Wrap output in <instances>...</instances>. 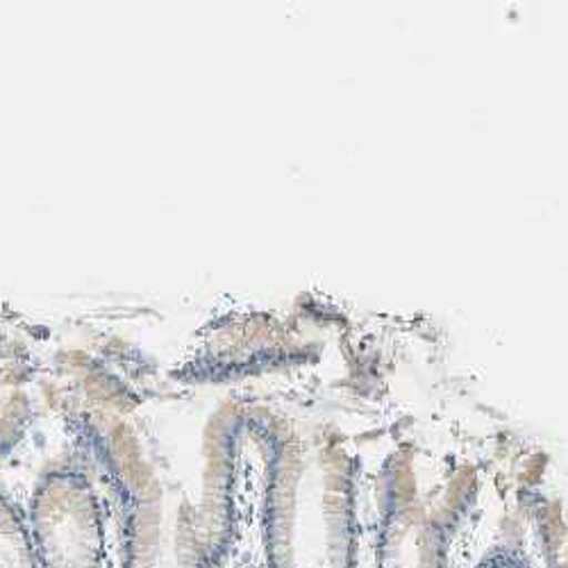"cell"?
Masks as SVG:
<instances>
[{
  "label": "cell",
  "mask_w": 568,
  "mask_h": 568,
  "mask_svg": "<svg viewBox=\"0 0 568 568\" xmlns=\"http://www.w3.org/2000/svg\"><path fill=\"white\" fill-rule=\"evenodd\" d=\"M287 457L277 466L266 516L268 568H357L339 480L303 450Z\"/></svg>",
  "instance_id": "obj_1"
},
{
  "label": "cell",
  "mask_w": 568,
  "mask_h": 568,
  "mask_svg": "<svg viewBox=\"0 0 568 568\" xmlns=\"http://www.w3.org/2000/svg\"><path fill=\"white\" fill-rule=\"evenodd\" d=\"M28 528L41 568H105L103 511L82 473H45L30 500Z\"/></svg>",
  "instance_id": "obj_2"
},
{
  "label": "cell",
  "mask_w": 568,
  "mask_h": 568,
  "mask_svg": "<svg viewBox=\"0 0 568 568\" xmlns=\"http://www.w3.org/2000/svg\"><path fill=\"white\" fill-rule=\"evenodd\" d=\"M377 568H446L442 532L416 511L392 514L381 537Z\"/></svg>",
  "instance_id": "obj_3"
},
{
  "label": "cell",
  "mask_w": 568,
  "mask_h": 568,
  "mask_svg": "<svg viewBox=\"0 0 568 568\" xmlns=\"http://www.w3.org/2000/svg\"><path fill=\"white\" fill-rule=\"evenodd\" d=\"M0 568H41L26 518L6 494H0Z\"/></svg>",
  "instance_id": "obj_4"
},
{
  "label": "cell",
  "mask_w": 568,
  "mask_h": 568,
  "mask_svg": "<svg viewBox=\"0 0 568 568\" xmlns=\"http://www.w3.org/2000/svg\"><path fill=\"white\" fill-rule=\"evenodd\" d=\"M478 568H528V561L511 550L500 548V550H494L491 555H487L478 564Z\"/></svg>",
  "instance_id": "obj_5"
}]
</instances>
